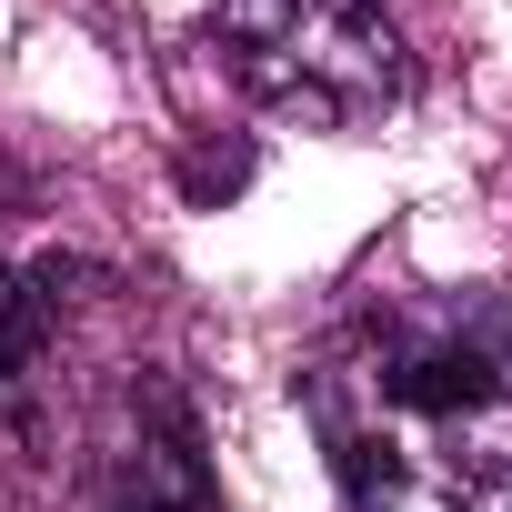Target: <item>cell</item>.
I'll return each mask as SVG.
<instances>
[{
  "label": "cell",
  "instance_id": "cell-3",
  "mask_svg": "<svg viewBox=\"0 0 512 512\" xmlns=\"http://www.w3.org/2000/svg\"><path fill=\"white\" fill-rule=\"evenodd\" d=\"M91 502L101 512H231L201 452V412L171 372H121V392L91 412Z\"/></svg>",
  "mask_w": 512,
  "mask_h": 512
},
{
  "label": "cell",
  "instance_id": "cell-1",
  "mask_svg": "<svg viewBox=\"0 0 512 512\" xmlns=\"http://www.w3.org/2000/svg\"><path fill=\"white\" fill-rule=\"evenodd\" d=\"M352 512H512V312L472 292H372L302 372Z\"/></svg>",
  "mask_w": 512,
  "mask_h": 512
},
{
  "label": "cell",
  "instance_id": "cell-2",
  "mask_svg": "<svg viewBox=\"0 0 512 512\" xmlns=\"http://www.w3.org/2000/svg\"><path fill=\"white\" fill-rule=\"evenodd\" d=\"M211 31L251 101L312 131H372L432 71L422 0H221Z\"/></svg>",
  "mask_w": 512,
  "mask_h": 512
}]
</instances>
